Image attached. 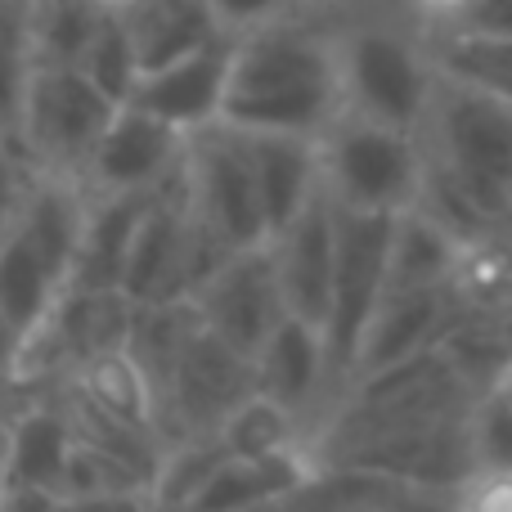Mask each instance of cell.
Wrapping results in <instances>:
<instances>
[{
    "label": "cell",
    "mask_w": 512,
    "mask_h": 512,
    "mask_svg": "<svg viewBox=\"0 0 512 512\" xmlns=\"http://www.w3.org/2000/svg\"><path fill=\"white\" fill-rule=\"evenodd\" d=\"M333 477L364 512H459L454 486H418L373 472H333Z\"/></svg>",
    "instance_id": "cell-27"
},
{
    "label": "cell",
    "mask_w": 512,
    "mask_h": 512,
    "mask_svg": "<svg viewBox=\"0 0 512 512\" xmlns=\"http://www.w3.org/2000/svg\"><path fill=\"white\" fill-rule=\"evenodd\" d=\"M495 396H499V400H508V405H512V364L504 369V378L495 382Z\"/></svg>",
    "instance_id": "cell-39"
},
{
    "label": "cell",
    "mask_w": 512,
    "mask_h": 512,
    "mask_svg": "<svg viewBox=\"0 0 512 512\" xmlns=\"http://www.w3.org/2000/svg\"><path fill=\"white\" fill-rule=\"evenodd\" d=\"M288 5H292V0H212L221 27H225V32H234V36L252 32V27H261V23H274V18H283V14H288Z\"/></svg>",
    "instance_id": "cell-32"
},
{
    "label": "cell",
    "mask_w": 512,
    "mask_h": 512,
    "mask_svg": "<svg viewBox=\"0 0 512 512\" xmlns=\"http://www.w3.org/2000/svg\"><path fill=\"white\" fill-rule=\"evenodd\" d=\"M32 180H36V171L27 167L23 153L0 144V239H5L9 225L23 212V198H27V189H32Z\"/></svg>",
    "instance_id": "cell-30"
},
{
    "label": "cell",
    "mask_w": 512,
    "mask_h": 512,
    "mask_svg": "<svg viewBox=\"0 0 512 512\" xmlns=\"http://www.w3.org/2000/svg\"><path fill=\"white\" fill-rule=\"evenodd\" d=\"M409 5H414V14L427 23V32H445V27H454L468 14L472 0H409Z\"/></svg>",
    "instance_id": "cell-37"
},
{
    "label": "cell",
    "mask_w": 512,
    "mask_h": 512,
    "mask_svg": "<svg viewBox=\"0 0 512 512\" xmlns=\"http://www.w3.org/2000/svg\"><path fill=\"white\" fill-rule=\"evenodd\" d=\"M463 239L450 234L436 216L423 207H409L396 216L391 234V265H387V292H418V288H445L454 279Z\"/></svg>",
    "instance_id": "cell-20"
},
{
    "label": "cell",
    "mask_w": 512,
    "mask_h": 512,
    "mask_svg": "<svg viewBox=\"0 0 512 512\" xmlns=\"http://www.w3.org/2000/svg\"><path fill=\"white\" fill-rule=\"evenodd\" d=\"M81 72H86L108 99H117V104H126V99L135 95V81L144 77V68H140V54H135L131 32H126V23H122L117 9L104 14V23H99L86 59H81Z\"/></svg>",
    "instance_id": "cell-26"
},
{
    "label": "cell",
    "mask_w": 512,
    "mask_h": 512,
    "mask_svg": "<svg viewBox=\"0 0 512 512\" xmlns=\"http://www.w3.org/2000/svg\"><path fill=\"white\" fill-rule=\"evenodd\" d=\"M315 481H319V477H315ZM315 481H310V486H315ZM310 486H306V490H310ZM306 490H301V495H292L288 504H279V508H265V512H306Z\"/></svg>",
    "instance_id": "cell-38"
},
{
    "label": "cell",
    "mask_w": 512,
    "mask_h": 512,
    "mask_svg": "<svg viewBox=\"0 0 512 512\" xmlns=\"http://www.w3.org/2000/svg\"><path fill=\"white\" fill-rule=\"evenodd\" d=\"M504 333H508V342H512V310L504 315Z\"/></svg>",
    "instance_id": "cell-41"
},
{
    "label": "cell",
    "mask_w": 512,
    "mask_h": 512,
    "mask_svg": "<svg viewBox=\"0 0 512 512\" xmlns=\"http://www.w3.org/2000/svg\"><path fill=\"white\" fill-rule=\"evenodd\" d=\"M225 445L234 454H283V450H310V427L292 414L288 405L270 400L265 391H252L221 427Z\"/></svg>",
    "instance_id": "cell-24"
},
{
    "label": "cell",
    "mask_w": 512,
    "mask_h": 512,
    "mask_svg": "<svg viewBox=\"0 0 512 512\" xmlns=\"http://www.w3.org/2000/svg\"><path fill=\"white\" fill-rule=\"evenodd\" d=\"M59 387L81 391V396L95 400L99 409H108V414L126 418V423H135V427H153V432H162L158 427V391H153L144 364L135 360L126 346L86 360L68 382H59Z\"/></svg>",
    "instance_id": "cell-21"
},
{
    "label": "cell",
    "mask_w": 512,
    "mask_h": 512,
    "mask_svg": "<svg viewBox=\"0 0 512 512\" xmlns=\"http://www.w3.org/2000/svg\"><path fill=\"white\" fill-rule=\"evenodd\" d=\"M256 391V360L234 351L230 342L198 328L189 337L185 355L176 360L171 378L158 391V427L162 441L176 445L189 436H212L225 427V418Z\"/></svg>",
    "instance_id": "cell-7"
},
{
    "label": "cell",
    "mask_w": 512,
    "mask_h": 512,
    "mask_svg": "<svg viewBox=\"0 0 512 512\" xmlns=\"http://www.w3.org/2000/svg\"><path fill=\"white\" fill-rule=\"evenodd\" d=\"M189 185H194V207L230 248H252L270 243V221H265L261 185H256L248 131L234 122H212L189 135Z\"/></svg>",
    "instance_id": "cell-8"
},
{
    "label": "cell",
    "mask_w": 512,
    "mask_h": 512,
    "mask_svg": "<svg viewBox=\"0 0 512 512\" xmlns=\"http://www.w3.org/2000/svg\"><path fill=\"white\" fill-rule=\"evenodd\" d=\"M256 185H261L265 221L270 239L310 203L324 171H319V140L315 135H288V131H248Z\"/></svg>",
    "instance_id": "cell-16"
},
{
    "label": "cell",
    "mask_w": 512,
    "mask_h": 512,
    "mask_svg": "<svg viewBox=\"0 0 512 512\" xmlns=\"http://www.w3.org/2000/svg\"><path fill=\"white\" fill-rule=\"evenodd\" d=\"M59 499L45 486H23V481H9L0 486V512H59Z\"/></svg>",
    "instance_id": "cell-35"
},
{
    "label": "cell",
    "mask_w": 512,
    "mask_h": 512,
    "mask_svg": "<svg viewBox=\"0 0 512 512\" xmlns=\"http://www.w3.org/2000/svg\"><path fill=\"white\" fill-rule=\"evenodd\" d=\"M337 59H342L346 108L387 126L423 131L441 81L432 36L405 32L396 23H355L337 32Z\"/></svg>",
    "instance_id": "cell-4"
},
{
    "label": "cell",
    "mask_w": 512,
    "mask_h": 512,
    "mask_svg": "<svg viewBox=\"0 0 512 512\" xmlns=\"http://www.w3.org/2000/svg\"><path fill=\"white\" fill-rule=\"evenodd\" d=\"M23 328L9 319V310L0 306V387H18V373H23Z\"/></svg>",
    "instance_id": "cell-34"
},
{
    "label": "cell",
    "mask_w": 512,
    "mask_h": 512,
    "mask_svg": "<svg viewBox=\"0 0 512 512\" xmlns=\"http://www.w3.org/2000/svg\"><path fill=\"white\" fill-rule=\"evenodd\" d=\"M117 14L131 32V45L140 54L144 72L167 68V63L185 59V54L221 41V36H234L221 27L212 0H135Z\"/></svg>",
    "instance_id": "cell-17"
},
{
    "label": "cell",
    "mask_w": 512,
    "mask_h": 512,
    "mask_svg": "<svg viewBox=\"0 0 512 512\" xmlns=\"http://www.w3.org/2000/svg\"><path fill=\"white\" fill-rule=\"evenodd\" d=\"M189 149V135L167 126L162 117L122 104L99 140L81 185L90 194H153L180 171Z\"/></svg>",
    "instance_id": "cell-10"
},
{
    "label": "cell",
    "mask_w": 512,
    "mask_h": 512,
    "mask_svg": "<svg viewBox=\"0 0 512 512\" xmlns=\"http://www.w3.org/2000/svg\"><path fill=\"white\" fill-rule=\"evenodd\" d=\"M230 68H234V36H221V41L203 45V50L167 63V68L144 72L126 104L144 108V113L162 117V122L176 126V131L194 135L225 117Z\"/></svg>",
    "instance_id": "cell-13"
},
{
    "label": "cell",
    "mask_w": 512,
    "mask_h": 512,
    "mask_svg": "<svg viewBox=\"0 0 512 512\" xmlns=\"http://www.w3.org/2000/svg\"><path fill=\"white\" fill-rule=\"evenodd\" d=\"M459 512H512V472L504 468H472L454 486Z\"/></svg>",
    "instance_id": "cell-29"
},
{
    "label": "cell",
    "mask_w": 512,
    "mask_h": 512,
    "mask_svg": "<svg viewBox=\"0 0 512 512\" xmlns=\"http://www.w3.org/2000/svg\"><path fill=\"white\" fill-rule=\"evenodd\" d=\"M445 32H481V36H512V0H472L468 14Z\"/></svg>",
    "instance_id": "cell-33"
},
{
    "label": "cell",
    "mask_w": 512,
    "mask_h": 512,
    "mask_svg": "<svg viewBox=\"0 0 512 512\" xmlns=\"http://www.w3.org/2000/svg\"><path fill=\"white\" fill-rule=\"evenodd\" d=\"M270 248L274 265H279L283 297H288V315L324 328L337 270V198L328 194V185H319L310 194V203L274 234Z\"/></svg>",
    "instance_id": "cell-11"
},
{
    "label": "cell",
    "mask_w": 512,
    "mask_h": 512,
    "mask_svg": "<svg viewBox=\"0 0 512 512\" xmlns=\"http://www.w3.org/2000/svg\"><path fill=\"white\" fill-rule=\"evenodd\" d=\"M427 167L450 180L486 225L512 216V104L441 72L423 117Z\"/></svg>",
    "instance_id": "cell-2"
},
{
    "label": "cell",
    "mask_w": 512,
    "mask_h": 512,
    "mask_svg": "<svg viewBox=\"0 0 512 512\" xmlns=\"http://www.w3.org/2000/svg\"><path fill=\"white\" fill-rule=\"evenodd\" d=\"M427 36H432L436 68L512 104V36H481V32H427Z\"/></svg>",
    "instance_id": "cell-23"
},
{
    "label": "cell",
    "mask_w": 512,
    "mask_h": 512,
    "mask_svg": "<svg viewBox=\"0 0 512 512\" xmlns=\"http://www.w3.org/2000/svg\"><path fill=\"white\" fill-rule=\"evenodd\" d=\"M194 306L221 342L256 360L261 346L270 342V333L288 319V297H283L274 248L252 243V248L230 252L221 270L194 292Z\"/></svg>",
    "instance_id": "cell-9"
},
{
    "label": "cell",
    "mask_w": 512,
    "mask_h": 512,
    "mask_svg": "<svg viewBox=\"0 0 512 512\" xmlns=\"http://www.w3.org/2000/svg\"><path fill=\"white\" fill-rule=\"evenodd\" d=\"M117 108L122 104L108 99L77 63H36L18 126V153L36 176H63L81 185Z\"/></svg>",
    "instance_id": "cell-6"
},
{
    "label": "cell",
    "mask_w": 512,
    "mask_h": 512,
    "mask_svg": "<svg viewBox=\"0 0 512 512\" xmlns=\"http://www.w3.org/2000/svg\"><path fill=\"white\" fill-rule=\"evenodd\" d=\"M59 512H162L153 490H95V495H63Z\"/></svg>",
    "instance_id": "cell-31"
},
{
    "label": "cell",
    "mask_w": 512,
    "mask_h": 512,
    "mask_svg": "<svg viewBox=\"0 0 512 512\" xmlns=\"http://www.w3.org/2000/svg\"><path fill=\"white\" fill-rule=\"evenodd\" d=\"M72 450H77V432H72V418L63 409V400L54 391H32L14 427L5 486L23 481V486H45L54 495H63Z\"/></svg>",
    "instance_id": "cell-18"
},
{
    "label": "cell",
    "mask_w": 512,
    "mask_h": 512,
    "mask_svg": "<svg viewBox=\"0 0 512 512\" xmlns=\"http://www.w3.org/2000/svg\"><path fill=\"white\" fill-rule=\"evenodd\" d=\"M99 9H126V5H135V0H95Z\"/></svg>",
    "instance_id": "cell-40"
},
{
    "label": "cell",
    "mask_w": 512,
    "mask_h": 512,
    "mask_svg": "<svg viewBox=\"0 0 512 512\" xmlns=\"http://www.w3.org/2000/svg\"><path fill=\"white\" fill-rule=\"evenodd\" d=\"M27 396H32V391H23V387H0V486H5L9 450H14V427H18V414H23Z\"/></svg>",
    "instance_id": "cell-36"
},
{
    "label": "cell",
    "mask_w": 512,
    "mask_h": 512,
    "mask_svg": "<svg viewBox=\"0 0 512 512\" xmlns=\"http://www.w3.org/2000/svg\"><path fill=\"white\" fill-rule=\"evenodd\" d=\"M104 14L108 9H99L95 0H36V63H77L81 68Z\"/></svg>",
    "instance_id": "cell-25"
},
{
    "label": "cell",
    "mask_w": 512,
    "mask_h": 512,
    "mask_svg": "<svg viewBox=\"0 0 512 512\" xmlns=\"http://www.w3.org/2000/svg\"><path fill=\"white\" fill-rule=\"evenodd\" d=\"M144 203H149V194H90L72 288H122Z\"/></svg>",
    "instance_id": "cell-19"
},
{
    "label": "cell",
    "mask_w": 512,
    "mask_h": 512,
    "mask_svg": "<svg viewBox=\"0 0 512 512\" xmlns=\"http://www.w3.org/2000/svg\"><path fill=\"white\" fill-rule=\"evenodd\" d=\"M319 171L342 207L400 216L423 194L427 149L418 131L342 108L337 122L319 135Z\"/></svg>",
    "instance_id": "cell-3"
},
{
    "label": "cell",
    "mask_w": 512,
    "mask_h": 512,
    "mask_svg": "<svg viewBox=\"0 0 512 512\" xmlns=\"http://www.w3.org/2000/svg\"><path fill=\"white\" fill-rule=\"evenodd\" d=\"M346 108L337 32H319L292 14L234 36L225 122L243 131L324 135Z\"/></svg>",
    "instance_id": "cell-1"
},
{
    "label": "cell",
    "mask_w": 512,
    "mask_h": 512,
    "mask_svg": "<svg viewBox=\"0 0 512 512\" xmlns=\"http://www.w3.org/2000/svg\"><path fill=\"white\" fill-rule=\"evenodd\" d=\"M319 477L310 450L283 454H230L180 512H265L288 504Z\"/></svg>",
    "instance_id": "cell-15"
},
{
    "label": "cell",
    "mask_w": 512,
    "mask_h": 512,
    "mask_svg": "<svg viewBox=\"0 0 512 512\" xmlns=\"http://www.w3.org/2000/svg\"><path fill=\"white\" fill-rule=\"evenodd\" d=\"M472 459L477 468L512 472V405L495 391L472 405Z\"/></svg>",
    "instance_id": "cell-28"
},
{
    "label": "cell",
    "mask_w": 512,
    "mask_h": 512,
    "mask_svg": "<svg viewBox=\"0 0 512 512\" xmlns=\"http://www.w3.org/2000/svg\"><path fill=\"white\" fill-rule=\"evenodd\" d=\"M391 234H396V216L355 212V207L337 203V270H333V306H328V324H324L328 373H333V414L346 400V391L355 387L364 337H369L373 315H378L382 297H387Z\"/></svg>",
    "instance_id": "cell-5"
},
{
    "label": "cell",
    "mask_w": 512,
    "mask_h": 512,
    "mask_svg": "<svg viewBox=\"0 0 512 512\" xmlns=\"http://www.w3.org/2000/svg\"><path fill=\"white\" fill-rule=\"evenodd\" d=\"M256 391L288 405L310 427V441H315V432L333 414V373H328L324 328L297 315L283 319L256 355Z\"/></svg>",
    "instance_id": "cell-12"
},
{
    "label": "cell",
    "mask_w": 512,
    "mask_h": 512,
    "mask_svg": "<svg viewBox=\"0 0 512 512\" xmlns=\"http://www.w3.org/2000/svg\"><path fill=\"white\" fill-rule=\"evenodd\" d=\"M36 0H0V144L18 149L27 86L36 77Z\"/></svg>",
    "instance_id": "cell-22"
},
{
    "label": "cell",
    "mask_w": 512,
    "mask_h": 512,
    "mask_svg": "<svg viewBox=\"0 0 512 512\" xmlns=\"http://www.w3.org/2000/svg\"><path fill=\"white\" fill-rule=\"evenodd\" d=\"M463 315H468V310H463L454 283H445V288H418V292H387L369 324V337H364L355 382L441 346V337L450 333Z\"/></svg>",
    "instance_id": "cell-14"
}]
</instances>
